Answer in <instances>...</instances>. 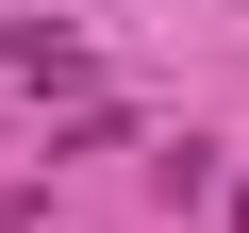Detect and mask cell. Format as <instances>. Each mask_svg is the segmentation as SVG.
I'll use <instances>...</instances> for the list:
<instances>
[{
	"label": "cell",
	"mask_w": 249,
	"mask_h": 233,
	"mask_svg": "<svg viewBox=\"0 0 249 233\" xmlns=\"http://www.w3.org/2000/svg\"><path fill=\"white\" fill-rule=\"evenodd\" d=\"M216 233H249V167H232V200H216Z\"/></svg>",
	"instance_id": "1"
}]
</instances>
